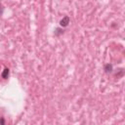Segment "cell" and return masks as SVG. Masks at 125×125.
<instances>
[{
	"instance_id": "3957f363",
	"label": "cell",
	"mask_w": 125,
	"mask_h": 125,
	"mask_svg": "<svg viewBox=\"0 0 125 125\" xmlns=\"http://www.w3.org/2000/svg\"><path fill=\"white\" fill-rule=\"evenodd\" d=\"M123 75H124V68H122V67L117 68L114 73V76L117 78H121V77H123Z\"/></svg>"
},
{
	"instance_id": "8992f818",
	"label": "cell",
	"mask_w": 125,
	"mask_h": 125,
	"mask_svg": "<svg viewBox=\"0 0 125 125\" xmlns=\"http://www.w3.org/2000/svg\"><path fill=\"white\" fill-rule=\"evenodd\" d=\"M0 125H5V118L0 117Z\"/></svg>"
},
{
	"instance_id": "5b68a950",
	"label": "cell",
	"mask_w": 125,
	"mask_h": 125,
	"mask_svg": "<svg viewBox=\"0 0 125 125\" xmlns=\"http://www.w3.org/2000/svg\"><path fill=\"white\" fill-rule=\"evenodd\" d=\"M63 32H64V30H63L62 27H57V28L55 29L54 34H55V36H60V35H62Z\"/></svg>"
},
{
	"instance_id": "52a82bcc",
	"label": "cell",
	"mask_w": 125,
	"mask_h": 125,
	"mask_svg": "<svg viewBox=\"0 0 125 125\" xmlns=\"http://www.w3.org/2000/svg\"><path fill=\"white\" fill-rule=\"evenodd\" d=\"M3 12H4V7H3V5L0 3V16L3 14Z\"/></svg>"
},
{
	"instance_id": "7a4b0ae2",
	"label": "cell",
	"mask_w": 125,
	"mask_h": 125,
	"mask_svg": "<svg viewBox=\"0 0 125 125\" xmlns=\"http://www.w3.org/2000/svg\"><path fill=\"white\" fill-rule=\"evenodd\" d=\"M104 70L106 74H110L113 72V66L111 63H105L104 66Z\"/></svg>"
},
{
	"instance_id": "277c9868",
	"label": "cell",
	"mask_w": 125,
	"mask_h": 125,
	"mask_svg": "<svg viewBox=\"0 0 125 125\" xmlns=\"http://www.w3.org/2000/svg\"><path fill=\"white\" fill-rule=\"evenodd\" d=\"M9 75H10V69H9L8 67H5L4 70H3V72L1 73V77H2L3 79H8Z\"/></svg>"
},
{
	"instance_id": "6da1fadb",
	"label": "cell",
	"mask_w": 125,
	"mask_h": 125,
	"mask_svg": "<svg viewBox=\"0 0 125 125\" xmlns=\"http://www.w3.org/2000/svg\"><path fill=\"white\" fill-rule=\"evenodd\" d=\"M69 22H70L69 17H68V16H64V17L60 21V25H61L62 28V27H66Z\"/></svg>"
}]
</instances>
